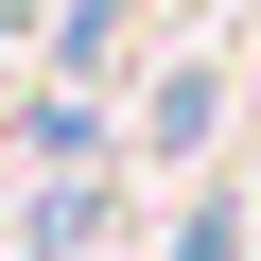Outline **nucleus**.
Masks as SVG:
<instances>
[{
	"label": "nucleus",
	"mask_w": 261,
	"mask_h": 261,
	"mask_svg": "<svg viewBox=\"0 0 261 261\" xmlns=\"http://www.w3.org/2000/svg\"><path fill=\"white\" fill-rule=\"evenodd\" d=\"M174 261H244V226H226V209H192V244H174Z\"/></svg>",
	"instance_id": "f257e3e1"
}]
</instances>
